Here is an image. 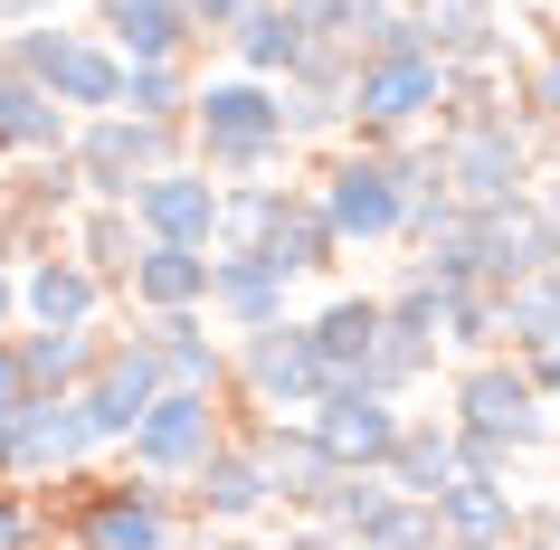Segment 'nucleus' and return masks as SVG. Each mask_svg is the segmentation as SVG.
<instances>
[{
  "label": "nucleus",
  "instance_id": "38",
  "mask_svg": "<svg viewBox=\"0 0 560 550\" xmlns=\"http://www.w3.org/2000/svg\"><path fill=\"white\" fill-rule=\"evenodd\" d=\"M48 541V513H30V484H0V550Z\"/></svg>",
  "mask_w": 560,
  "mask_h": 550
},
{
  "label": "nucleus",
  "instance_id": "16",
  "mask_svg": "<svg viewBox=\"0 0 560 550\" xmlns=\"http://www.w3.org/2000/svg\"><path fill=\"white\" fill-rule=\"evenodd\" d=\"M418 20V38L438 48V58H494V67H523L532 48L503 30V0H399Z\"/></svg>",
  "mask_w": 560,
  "mask_h": 550
},
{
  "label": "nucleus",
  "instance_id": "10",
  "mask_svg": "<svg viewBox=\"0 0 560 550\" xmlns=\"http://www.w3.org/2000/svg\"><path fill=\"white\" fill-rule=\"evenodd\" d=\"M304 428L324 436L332 465H381L389 446H399V428H409V408H399V389L342 371V379H324V399L304 408Z\"/></svg>",
  "mask_w": 560,
  "mask_h": 550
},
{
  "label": "nucleus",
  "instance_id": "13",
  "mask_svg": "<svg viewBox=\"0 0 560 550\" xmlns=\"http://www.w3.org/2000/svg\"><path fill=\"white\" fill-rule=\"evenodd\" d=\"M133 229L143 237H180V247H219V180L180 152V162H162V172L133 180Z\"/></svg>",
  "mask_w": 560,
  "mask_h": 550
},
{
  "label": "nucleus",
  "instance_id": "45",
  "mask_svg": "<svg viewBox=\"0 0 560 550\" xmlns=\"http://www.w3.org/2000/svg\"><path fill=\"white\" fill-rule=\"evenodd\" d=\"M541 531H551V541H560V493H551V513H541Z\"/></svg>",
  "mask_w": 560,
  "mask_h": 550
},
{
  "label": "nucleus",
  "instance_id": "42",
  "mask_svg": "<svg viewBox=\"0 0 560 550\" xmlns=\"http://www.w3.org/2000/svg\"><path fill=\"white\" fill-rule=\"evenodd\" d=\"M0 332H20V266H0Z\"/></svg>",
  "mask_w": 560,
  "mask_h": 550
},
{
  "label": "nucleus",
  "instance_id": "46",
  "mask_svg": "<svg viewBox=\"0 0 560 550\" xmlns=\"http://www.w3.org/2000/svg\"><path fill=\"white\" fill-rule=\"evenodd\" d=\"M541 162H551V180H560V124H551V152H541Z\"/></svg>",
  "mask_w": 560,
  "mask_h": 550
},
{
  "label": "nucleus",
  "instance_id": "1",
  "mask_svg": "<svg viewBox=\"0 0 560 550\" xmlns=\"http://www.w3.org/2000/svg\"><path fill=\"white\" fill-rule=\"evenodd\" d=\"M180 133H190V162H200L209 180H257V172H285V162H295L276 77H247V67H229V77H190V115H180Z\"/></svg>",
  "mask_w": 560,
  "mask_h": 550
},
{
  "label": "nucleus",
  "instance_id": "17",
  "mask_svg": "<svg viewBox=\"0 0 560 550\" xmlns=\"http://www.w3.org/2000/svg\"><path fill=\"white\" fill-rule=\"evenodd\" d=\"M105 276H95L77 247H38L20 266V323H105Z\"/></svg>",
  "mask_w": 560,
  "mask_h": 550
},
{
  "label": "nucleus",
  "instance_id": "5",
  "mask_svg": "<svg viewBox=\"0 0 560 550\" xmlns=\"http://www.w3.org/2000/svg\"><path fill=\"white\" fill-rule=\"evenodd\" d=\"M229 436V389H200V379H162L143 399V418L124 428V465L152 475V484H180L190 465Z\"/></svg>",
  "mask_w": 560,
  "mask_h": 550
},
{
  "label": "nucleus",
  "instance_id": "27",
  "mask_svg": "<svg viewBox=\"0 0 560 550\" xmlns=\"http://www.w3.org/2000/svg\"><path fill=\"white\" fill-rule=\"evenodd\" d=\"M494 332H503V351L560 342V266H532V276L494 285Z\"/></svg>",
  "mask_w": 560,
  "mask_h": 550
},
{
  "label": "nucleus",
  "instance_id": "35",
  "mask_svg": "<svg viewBox=\"0 0 560 550\" xmlns=\"http://www.w3.org/2000/svg\"><path fill=\"white\" fill-rule=\"evenodd\" d=\"M399 0H295V20H304V38H342V48H361V38L381 30Z\"/></svg>",
  "mask_w": 560,
  "mask_h": 550
},
{
  "label": "nucleus",
  "instance_id": "36",
  "mask_svg": "<svg viewBox=\"0 0 560 550\" xmlns=\"http://www.w3.org/2000/svg\"><path fill=\"white\" fill-rule=\"evenodd\" d=\"M38 247H58V219H38V209L0 200V266H30Z\"/></svg>",
  "mask_w": 560,
  "mask_h": 550
},
{
  "label": "nucleus",
  "instance_id": "39",
  "mask_svg": "<svg viewBox=\"0 0 560 550\" xmlns=\"http://www.w3.org/2000/svg\"><path fill=\"white\" fill-rule=\"evenodd\" d=\"M30 399V361H20V332H0V418Z\"/></svg>",
  "mask_w": 560,
  "mask_h": 550
},
{
  "label": "nucleus",
  "instance_id": "31",
  "mask_svg": "<svg viewBox=\"0 0 560 550\" xmlns=\"http://www.w3.org/2000/svg\"><path fill=\"white\" fill-rule=\"evenodd\" d=\"M10 200L67 229V209L86 200V180H77V162H67V143H58V152H20V180H10Z\"/></svg>",
  "mask_w": 560,
  "mask_h": 550
},
{
  "label": "nucleus",
  "instance_id": "28",
  "mask_svg": "<svg viewBox=\"0 0 560 550\" xmlns=\"http://www.w3.org/2000/svg\"><path fill=\"white\" fill-rule=\"evenodd\" d=\"M67 247H77L105 285H124V266H133V247H143V229H133V209H124V200H77V209H67Z\"/></svg>",
  "mask_w": 560,
  "mask_h": 550
},
{
  "label": "nucleus",
  "instance_id": "34",
  "mask_svg": "<svg viewBox=\"0 0 560 550\" xmlns=\"http://www.w3.org/2000/svg\"><path fill=\"white\" fill-rule=\"evenodd\" d=\"M124 105L180 124L190 115V58H124Z\"/></svg>",
  "mask_w": 560,
  "mask_h": 550
},
{
  "label": "nucleus",
  "instance_id": "33",
  "mask_svg": "<svg viewBox=\"0 0 560 550\" xmlns=\"http://www.w3.org/2000/svg\"><path fill=\"white\" fill-rule=\"evenodd\" d=\"M361 379H381V389H399V399H409L418 379H438V332H409V323H381V342H371Z\"/></svg>",
  "mask_w": 560,
  "mask_h": 550
},
{
  "label": "nucleus",
  "instance_id": "32",
  "mask_svg": "<svg viewBox=\"0 0 560 550\" xmlns=\"http://www.w3.org/2000/svg\"><path fill=\"white\" fill-rule=\"evenodd\" d=\"M285 209V180L257 172V180H219V247H257Z\"/></svg>",
  "mask_w": 560,
  "mask_h": 550
},
{
  "label": "nucleus",
  "instance_id": "3",
  "mask_svg": "<svg viewBox=\"0 0 560 550\" xmlns=\"http://www.w3.org/2000/svg\"><path fill=\"white\" fill-rule=\"evenodd\" d=\"M0 67H20L30 86H48L67 115H105L124 105V48L105 30H67V20H20V30H0Z\"/></svg>",
  "mask_w": 560,
  "mask_h": 550
},
{
  "label": "nucleus",
  "instance_id": "40",
  "mask_svg": "<svg viewBox=\"0 0 560 550\" xmlns=\"http://www.w3.org/2000/svg\"><path fill=\"white\" fill-rule=\"evenodd\" d=\"M513 361H523V379H532V389H541V399L560 408V342H532V351H513Z\"/></svg>",
  "mask_w": 560,
  "mask_h": 550
},
{
  "label": "nucleus",
  "instance_id": "21",
  "mask_svg": "<svg viewBox=\"0 0 560 550\" xmlns=\"http://www.w3.org/2000/svg\"><path fill=\"white\" fill-rule=\"evenodd\" d=\"M229 67H247V77H285V67L304 58V20H295V0H247L229 20Z\"/></svg>",
  "mask_w": 560,
  "mask_h": 550
},
{
  "label": "nucleus",
  "instance_id": "29",
  "mask_svg": "<svg viewBox=\"0 0 560 550\" xmlns=\"http://www.w3.org/2000/svg\"><path fill=\"white\" fill-rule=\"evenodd\" d=\"M304 332H314V351H324V371H361L371 361V342H381V294H332L324 314H304Z\"/></svg>",
  "mask_w": 560,
  "mask_h": 550
},
{
  "label": "nucleus",
  "instance_id": "20",
  "mask_svg": "<svg viewBox=\"0 0 560 550\" xmlns=\"http://www.w3.org/2000/svg\"><path fill=\"white\" fill-rule=\"evenodd\" d=\"M95 30L115 38L124 58H190L200 48V30H190L180 0H95Z\"/></svg>",
  "mask_w": 560,
  "mask_h": 550
},
{
  "label": "nucleus",
  "instance_id": "23",
  "mask_svg": "<svg viewBox=\"0 0 560 550\" xmlns=\"http://www.w3.org/2000/svg\"><path fill=\"white\" fill-rule=\"evenodd\" d=\"M257 247L285 266L295 285H304V276H332V266H342V237H332V219L314 209V190H285V209H276V229H266Z\"/></svg>",
  "mask_w": 560,
  "mask_h": 550
},
{
  "label": "nucleus",
  "instance_id": "11",
  "mask_svg": "<svg viewBox=\"0 0 560 550\" xmlns=\"http://www.w3.org/2000/svg\"><path fill=\"white\" fill-rule=\"evenodd\" d=\"M172 493L190 503L200 531H237V522H266V513H276V475H266L257 436H219V446H209Z\"/></svg>",
  "mask_w": 560,
  "mask_h": 550
},
{
  "label": "nucleus",
  "instance_id": "4",
  "mask_svg": "<svg viewBox=\"0 0 560 550\" xmlns=\"http://www.w3.org/2000/svg\"><path fill=\"white\" fill-rule=\"evenodd\" d=\"M446 418H456V436L494 446V456H532V446H551V436H560L551 399L523 379L513 351H466L456 379H446Z\"/></svg>",
  "mask_w": 560,
  "mask_h": 550
},
{
  "label": "nucleus",
  "instance_id": "30",
  "mask_svg": "<svg viewBox=\"0 0 560 550\" xmlns=\"http://www.w3.org/2000/svg\"><path fill=\"white\" fill-rule=\"evenodd\" d=\"M438 351H503L494 332V285H438Z\"/></svg>",
  "mask_w": 560,
  "mask_h": 550
},
{
  "label": "nucleus",
  "instance_id": "24",
  "mask_svg": "<svg viewBox=\"0 0 560 550\" xmlns=\"http://www.w3.org/2000/svg\"><path fill=\"white\" fill-rule=\"evenodd\" d=\"M67 133H77V115H67L48 86H30L20 67H0V152L20 162V152H58Z\"/></svg>",
  "mask_w": 560,
  "mask_h": 550
},
{
  "label": "nucleus",
  "instance_id": "8",
  "mask_svg": "<svg viewBox=\"0 0 560 550\" xmlns=\"http://www.w3.org/2000/svg\"><path fill=\"white\" fill-rule=\"evenodd\" d=\"M324 351H314V332H304V314H276L257 323V332H237L229 351V389H247L257 408H276V418H304V408L324 399Z\"/></svg>",
  "mask_w": 560,
  "mask_h": 550
},
{
  "label": "nucleus",
  "instance_id": "26",
  "mask_svg": "<svg viewBox=\"0 0 560 550\" xmlns=\"http://www.w3.org/2000/svg\"><path fill=\"white\" fill-rule=\"evenodd\" d=\"M105 332L95 323H20V361H30V389H77L95 371Z\"/></svg>",
  "mask_w": 560,
  "mask_h": 550
},
{
  "label": "nucleus",
  "instance_id": "15",
  "mask_svg": "<svg viewBox=\"0 0 560 550\" xmlns=\"http://www.w3.org/2000/svg\"><path fill=\"white\" fill-rule=\"evenodd\" d=\"M86 456H105V446H95L77 389H30L20 399V484H48V475H67Z\"/></svg>",
  "mask_w": 560,
  "mask_h": 550
},
{
  "label": "nucleus",
  "instance_id": "37",
  "mask_svg": "<svg viewBox=\"0 0 560 550\" xmlns=\"http://www.w3.org/2000/svg\"><path fill=\"white\" fill-rule=\"evenodd\" d=\"M513 86H523V115L532 124H560V48H551V58H523V67H513Z\"/></svg>",
  "mask_w": 560,
  "mask_h": 550
},
{
  "label": "nucleus",
  "instance_id": "22",
  "mask_svg": "<svg viewBox=\"0 0 560 550\" xmlns=\"http://www.w3.org/2000/svg\"><path fill=\"white\" fill-rule=\"evenodd\" d=\"M257 456H266V475H276V503H295V513L324 493V475H332L324 436L304 428V418H276V408L257 418Z\"/></svg>",
  "mask_w": 560,
  "mask_h": 550
},
{
  "label": "nucleus",
  "instance_id": "19",
  "mask_svg": "<svg viewBox=\"0 0 560 550\" xmlns=\"http://www.w3.org/2000/svg\"><path fill=\"white\" fill-rule=\"evenodd\" d=\"M162 351V379H200V389H229V342H219V314L209 304H180V314H133Z\"/></svg>",
  "mask_w": 560,
  "mask_h": 550
},
{
  "label": "nucleus",
  "instance_id": "2",
  "mask_svg": "<svg viewBox=\"0 0 560 550\" xmlns=\"http://www.w3.org/2000/svg\"><path fill=\"white\" fill-rule=\"evenodd\" d=\"M438 86H446V58L418 38L409 10H389L381 30L352 48V95H342V115H352L361 143H389V133H409V124H438Z\"/></svg>",
  "mask_w": 560,
  "mask_h": 550
},
{
  "label": "nucleus",
  "instance_id": "43",
  "mask_svg": "<svg viewBox=\"0 0 560 550\" xmlns=\"http://www.w3.org/2000/svg\"><path fill=\"white\" fill-rule=\"evenodd\" d=\"M532 209H541V237H551V257H560V180H551V190H541Z\"/></svg>",
  "mask_w": 560,
  "mask_h": 550
},
{
  "label": "nucleus",
  "instance_id": "6",
  "mask_svg": "<svg viewBox=\"0 0 560 550\" xmlns=\"http://www.w3.org/2000/svg\"><path fill=\"white\" fill-rule=\"evenodd\" d=\"M180 152H190V133L162 124V115H133V105L77 115V133H67V162L86 180V200H133V180L162 172V162H180Z\"/></svg>",
  "mask_w": 560,
  "mask_h": 550
},
{
  "label": "nucleus",
  "instance_id": "14",
  "mask_svg": "<svg viewBox=\"0 0 560 550\" xmlns=\"http://www.w3.org/2000/svg\"><path fill=\"white\" fill-rule=\"evenodd\" d=\"M209 314L219 332H257V323L295 314V276L266 247H209Z\"/></svg>",
  "mask_w": 560,
  "mask_h": 550
},
{
  "label": "nucleus",
  "instance_id": "7",
  "mask_svg": "<svg viewBox=\"0 0 560 550\" xmlns=\"http://www.w3.org/2000/svg\"><path fill=\"white\" fill-rule=\"evenodd\" d=\"M314 209L332 219L342 257H352V247H389V237L409 229V190H399L389 143H342L324 162V180H314Z\"/></svg>",
  "mask_w": 560,
  "mask_h": 550
},
{
  "label": "nucleus",
  "instance_id": "25",
  "mask_svg": "<svg viewBox=\"0 0 560 550\" xmlns=\"http://www.w3.org/2000/svg\"><path fill=\"white\" fill-rule=\"evenodd\" d=\"M381 475H389L399 493H428V503H438V493L456 484V418H409L399 446L381 456Z\"/></svg>",
  "mask_w": 560,
  "mask_h": 550
},
{
  "label": "nucleus",
  "instance_id": "9",
  "mask_svg": "<svg viewBox=\"0 0 560 550\" xmlns=\"http://www.w3.org/2000/svg\"><path fill=\"white\" fill-rule=\"evenodd\" d=\"M532 172H541V152H532V133H523V115H466V124H446V190L466 209H485V200H523L532 190Z\"/></svg>",
  "mask_w": 560,
  "mask_h": 550
},
{
  "label": "nucleus",
  "instance_id": "44",
  "mask_svg": "<svg viewBox=\"0 0 560 550\" xmlns=\"http://www.w3.org/2000/svg\"><path fill=\"white\" fill-rule=\"evenodd\" d=\"M48 0H0V30H20V20H38Z\"/></svg>",
  "mask_w": 560,
  "mask_h": 550
},
{
  "label": "nucleus",
  "instance_id": "12",
  "mask_svg": "<svg viewBox=\"0 0 560 550\" xmlns=\"http://www.w3.org/2000/svg\"><path fill=\"white\" fill-rule=\"evenodd\" d=\"M152 389H162V351H152V332H143V323H133V332H105L95 371L77 379V408H86L95 446H124V428L143 418Z\"/></svg>",
  "mask_w": 560,
  "mask_h": 550
},
{
  "label": "nucleus",
  "instance_id": "41",
  "mask_svg": "<svg viewBox=\"0 0 560 550\" xmlns=\"http://www.w3.org/2000/svg\"><path fill=\"white\" fill-rule=\"evenodd\" d=\"M180 10H190V30H200V38H229V20L247 10V0H180Z\"/></svg>",
  "mask_w": 560,
  "mask_h": 550
},
{
  "label": "nucleus",
  "instance_id": "18",
  "mask_svg": "<svg viewBox=\"0 0 560 550\" xmlns=\"http://www.w3.org/2000/svg\"><path fill=\"white\" fill-rule=\"evenodd\" d=\"M124 304H133V314H180V304H209V247L143 237V247H133V266H124Z\"/></svg>",
  "mask_w": 560,
  "mask_h": 550
}]
</instances>
